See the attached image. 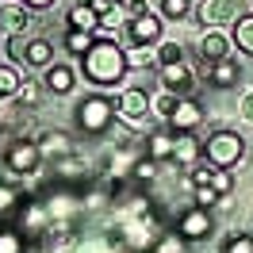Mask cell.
Here are the masks:
<instances>
[{"instance_id": "obj_1", "label": "cell", "mask_w": 253, "mask_h": 253, "mask_svg": "<svg viewBox=\"0 0 253 253\" xmlns=\"http://www.w3.org/2000/svg\"><path fill=\"white\" fill-rule=\"evenodd\" d=\"M81 62H84V77L92 84H119L126 73V50L111 39H96V46Z\"/></svg>"}, {"instance_id": "obj_2", "label": "cell", "mask_w": 253, "mask_h": 253, "mask_svg": "<svg viewBox=\"0 0 253 253\" xmlns=\"http://www.w3.org/2000/svg\"><path fill=\"white\" fill-rule=\"evenodd\" d=\"M204 158H207L211 169H234L238 161H242V134H234V130H215L204 142Z\"/></svg>"}, {"instance_id": "obj_3", "label": "cell", "mask_w": 253, "mask_h": 253, "mask_svg": "<svg viewBox=\"0 0 253 253\" xmlns=\"http://www.w3.org/2000/svg\"><path fill=\"white\" fill-rule=\"evenodd\" d=\"M196 16L204 27H226V23H238L246 16V0H204L196 8Z\"/></svg>"}, {"instance_id": "obj_4", "label": "cell", "mask_w": 253, "mask_h": 253, "mask_svg": "<svg viewBox=\"0 0 253 253\" xmlns=\"http://www.w3.org/2000/svg\"><path fill=\"white\" fill-rule=\"evenodd\" d=\"M111 115H115V104L111 100H104V96H88L84 104H81L77 111V123L88 130V134H104L111 126Z\"/></svg>"}, {"instance_id": "obj_5", "label": "cell", "mask_w": 253, "mask_h": 253, "mask_svg": "<svg viewBox=\"0 0 253 253\" xmlns=\"http://www.w3.org/2000/svg\"><path fill=\"white\" fill-rule=\"evenodd\" d=\"M126 42L130 46H158L161 42V19L150 12V16L126 19Z\"/></svg>"}, {"instance_id": "obj_6", "label": "cell", "mask_w": 253, "mask_h": 253, "mask_svg": "<svg viewBox=\"0 0 253 253\" xmlns=\"http://www.w3.org/2000/svg\"><path fill=\"white\" fill-rule=\"evenodd\" d=\"M176 234L184 238V242H200V238L211 234V215H207L204 207H192V211H184L180 215V230Z\"/></svg>"}, {"instance_id": "obj_7", "label": "cell", "mask_w": 253, "mask_h": 253, "mask_svg": "<svg viewBox=\"0 0 253 253\" xmlns=\"http://www.w3.org/2000/svg\"><path fill=\"white\" fill-rule=\"evenodd\" d=\"M39 161H42L39 142H16L12 150H8V169H16V173H35Z\"/></svg>"}, {"instance_id": "obj_8", "label": "cell", "mask_w": 253, "mask_h": 253, "mask_svg": "<svg viewBox=\"0 0 253 253\" xmlns=\"http://www.w3.org/2000/svg\"><path fill=\"white\" fill-rule=\"evenodd\" d=\"M169 123H173L176 130H192V126L204 123V108H200L196 100H188V96H180L176 108H173V115H169Z\"/></svg>"}, {"instance_id": "obj_9", "label": "cell", "mask_w": 253, "mask_h": 253, "mask_svg": "<svg viewBox=\"0 0 253 253\" xmlns=\"http://www.w3.org/2000/svg\"><path fill=\"white\" fill-rule=\"evenodd\" d=\"M161 84H165L169 92H188V88H192V69H188V62L161 65Z\"/></svg>"}, {"instance_id": "obj_10", "label": "cell", "mask_w": 253, "mask_h": 253, "mask_svg": "<svg viewBox=\"0 0 253 253\" xmlns=\"http://www.w3.org/2000/svg\"><path fill=\"white\" fill-rule=\"evenodd\" d=\"M115 108L123 111L126 119H142L146 111H150V96H146L142 88H126V92L115 100Z\"/></svg>"}, {"instance_id": "obj_11", "label": "cell", "mask_w": 253, "mask_h": 253, "mask_svg": "<svg viewBox=\"0 0 253 253\" xmlns=\"http://www.w3.org/2000/svg\"><path fill=\"white\" fill-rule=\"evenodd\" d=\"M123 238L130 242V250H134V253H146L150 246H154V222H150V219H142V222H126Z\"/></svg>"}, {"instance_id": "obj_12", "label": "cell", "mask_w": 253, "mask_h": 253, "mask_svg": "<svg viewBox=\"0 0 253 253\" xmlns=\"http://www.w3.org/2000/svg\"><path fill=\"white\" fill-rule=\"evenodd\" d=\"M200 158V142L192 138V130H176L173 134V158L169 161H180V165H188V161Z\"/></svg>"}, {"instance_id": "obj_13", "label": "cell", "mask_w": 253, "mask_h": 253, "mask_svg": "<svg viewBox=\"0 0 253 253\" xmlns=\"http://www.w3.org/2000/svg\"><path fill=\"white\" fill-rule=\"evenodd\" d=\"M207 81L215 84V88H230L238 81V65L230 62V58H222V62H211V73H207Z\"/></svg>"}, {"instance_id": "obj_14", "label": "cell", "mask_w": 253, "mask_h": 253, "mask_svg": "<svg viewBox=\"0 0 253 253\" xmlns=\"http://www.w3.org/2000/svg\"><path fill=\"white\" fill-rule=\"evenodd\" d=\"M158 65V46H126V69H150Z\"/></svg>"}, {"instance_id": "obj_15", "label": "cell", "mask_w": 253, "mask_h": 253, "mask_svg": "<svg viewBox=\"0 0 253 253\" xmlns=\"http://www.w3.org/2000/svg\"><path fill=\"white\" fill-rule=\"evenodd\" d=\"M69 23H73V31H96V27H100V23H96V12L84 4V0L69 8Z\"/></svg>"}, {"instance_id": "obj_16", "label": "cell", "mask_w": 253, "mask_h": 253, "mask_svg": "<svg viewBox=\"0 0 253 253\" xmlns=\"http://www.w3.org/2000/svg\"><path fill=\"white\" fill-rule=\"evenodd\" d=\"M23 58H27V65H50L54 50H50L46 39H31V42H27V50H23Z\"/></svg>"}, {"instance_id": "obj_17", "label": "cell", "mask_w": 253, "mask_h": 253, "mask_svg": "<svg viewBox=\"0 0 253 253\" xmlns=\"http://www.w3.org/2000/svg\"><path fill=\"white\" fill-rule=\"evenodd\" d=\"M226 50H230V39H226V35L211 31L204 39V58H211V62H222V58H226Z\"/></svg>"}, {"instance_id": "obj_18", "label": "cell", "mask_w": 253, "mask_h": 253, "mask_svg": "<svg viewBox=\"0 0 253 253\" xmlns=\"http://www.w3.org/2000/svg\"><path fill=\"white\" fill-rule=\"evenodd\" d=\"M46 84L54 92H69V88H73V69H69V65H50Z\"/></svg>"}, {"instance_id": "obj_19", "label": "cell", "mask_w": 253, "mask_h": 253, "mask_svg": "<svg viewBox=\"0 0 253 253\" xmlns=\"http://www.w3.org/2000/svg\"><path fill=\"white\" fill-rule=\"evenodd\" d=\"M234 42H238V50H246L253 58V16H242L234 23Z\"/></svg>"}, {"instance_id": "obj_20", "label": "cell", "mask_w": 253, "mask_h": 253, "mask_svg": "<svg viewBox=\"0 0 253 253\" xmlns=\"http://www.w3.org/2000/svg\"><path fill=\"white\" fill-rule=\"evenodd\" d=\"M65 46L84 58V54L96 46V31H69V35H65Z\"/></svg>"}, {"instance_id": "obj_21", "label": "cell", "mask_w": 253, "mask_h": 253, "mask_svg": "<svg viewBox=\"0 0 253 253\" xmlns=\"http://www.w3.org/2000/svg\"><path fill=\"white\" fill-rule=\"evenodd\" d=\"M150 158H154V161H161V158H173V134L158 130V134L150 138Z\"/></svg>"}, {"instance_id": "obj_22", "label": "cell", "mask_w": 253, "mask_h": 253, "mask_svg": "<svg viewBox=\"0 0 253 253\" xmlns=\"http://www.w3.org/2000/svg\"><path fill=\"white\" fill-rule=\"evenodd\" d=\"M4 27H8L12 35H19L23 27H27V12L16 8V4H4Z\"/></svg>"}, {"instance_id": "obj_23", "label": "cell", "mask_w": 253, "mask_h": 253, "mask_svg": "<svg viewBox=\"0 0 253 253\" xmlns=\"http://www.w3.org/2000/svg\"><path fill=\"white\" fill-rule=\"evenodd\" d=\"M19 92V73L12 65H0V96H16Z\"/></svg>"}, {"instance_id": "obj_24", "label": "cell", "mask_w": 253, "mask_h": 253, "mask_svg": "<svg viewBox=\"0 0 253 253\" xmlns=\"http://www.w3.org/2000/svg\"><path fill=\"white\" fill-rule=\"evenodd\" d=\"M176 100H180V96H150V111H154L158 119H169L173 108H176Z\"/></svg>"}, {"instance_id": "obj_25", "label": "cell", "mask_w": 253, "mask_h": 253, "mask_svg": "<svg viewBox=\"0 0 253 253\" xmlns=\"http://www.w3.org/2000/svg\"><path fill=\"white\" fill-rule=\"evenodd\" d=\"M207 188H215L219 196H230L234 192V180H230V169H211V184Z\"/></svg>"}, {"instance_id": "obj_26", "label": "cell", "mask_w": 253, "mask_h": 253, "mask_svg": "<svg viewBox=\"0 0 253 253\" xmlns=\"http://www.w3.org/2000/svg\"><path fill=\"white\" fill-rule=\"evenodd\" d=\"M173 62H184V50L176 42H158V65H173Z\"/></svg>"}, {"instance_id": "obj_27", "label": "cell", "mask_w": 253, "mask_h": 253, "mask_svg": "<svg viewBox=\"0 0 253 253\" xmlns=\"http://www.w3.org/2000/svg\"><path fill=\"white\" fill-rule=\"evenodd\" d=\"M46 207H27V211H23V226H27V230H42V226H46Z\"/></svg>"}, {"instance_id": "obj_28", "label": "cell", "mask_w": 253, "mask_h": 253, "mask_svg": "<svg viewBox=\"0 0 253 253\" xmlns=\"http://www.w3.org/2000/svg\"><path fill=\"white\" fill-rule=\"evenodd\" d=\"M154 176H158V161H154V158H142L138 165H134V180H142V184H150Z\"/></svg>"}, {"instance_id": "obj_29", "label": "cell", "mask_w": 253, "mask_h": 253, "mask_svg": "<svg viewBox=\"0 0 253 253\" xmlns=\"http://www.w3.org/2000/svg\"><path fill=\"white\" fill-rule=\"evenodd\" d=\"M0 253H23V238L16 230H0Z\"/></svg>"}, {"instance_id": "obj_30", "label": "cell", "mask_w": 253, "mask_h": 253, "mask_svg": "<svg viewBox=\"0 0 253 253\" xmlns=\"http://www.w3.org/2000/svg\"><path fill=\"white\" fill-rule=\"evenodd\" d=\"M19 204V192L12 184H0V215H8V211H16Z\"/></svg>"}, {"instance_id": "obj_31", "label": "cell", "mask_w": 253, "mask_h": 253, "mask_svg": "<svg viewBox=\"0 0 253 253\" xmlns=\"http://www.w3.org/2000/svg\"><path fill=\"white\" fill-rule=\"evenodd\" d=\"M123 12H126V19H138V16H150L154 8H150V0H126Z\"/></svg>"}, {"instance_id": "obj_32", "label": "cell", "mask_w": 253, "mask_h": 253, "mask_svg": "<svg viewBox=\"0 0 253 253\" xmlns=\"http://www.w3.org/2000/svg\"><path fill=\"white\" fill-rule=\"evenodd\" d=\"M219 200H222V196L215 188H196V207H204V211H207V207H219Z\"/></svg>"}, {"instance_id": "obj_33", "label": "cell", "mask_w": 253, "mask_h": 253, "mask_svg": "<svg viewBox=\"0 0 253 253\" xmlns=\"http://www.w3.org/2000/svg\"><path fill=\"white\" fill-rule=\"evenodd\" d=\"M226 253H253V238L250 234H238L226 242Z\"/></svg>"}, {"instance_id": "obj_34", "label": "cell", "mask_w": 253, "mask_h": 253, "mask_svg": "<svg viewBox=\"0 0 253 253\" xmlns=\"http://www.w3.org/2000/svg\"><path fill=\"white\" fill-rule=\"evenodd\" d=\"M161 8H165V16H173V19H184V16H188V0H165Z\"/></svg>"}, {"instance_id": "obj_35", "label": "cell", "mask_w": 253, "mask_h": 253, "mask_svg": "<svg viewBox=\"0 0 253 253\" xmlns=\"http://www.w3.org/2000/svg\"><path fill=\"white\" fill-rule=\"evenodd\" d=\"M39 96H42V88H39V84H19V100H23V104H27V108H31V104H39Z\"/></svg>"}, {"instance_id": "obj_36", "label": "cell", "mask_w": 253, "mask_h": 253, "mask_svg": "<svg viewBox=\"0 0 253 253\" xmlns=\"http://www.w3.org/2000/svg\"><path fill=\"white\" fill-rule=\"evenodd\" d=\"M180 250H184V238H180V234H176V238H165V242L158 246V253H180Z\"/></svg>"}, {"instance_id": "obj_37", "label": "cell", "mask_w": 253, "mask_h": 253, "mask_svg": "<svg viewBox=\"0 0 253 253\" xmlns=\"http://www.w3.org/2000/svg\"><path fill=\"white\" fill-rule=\"evenodd\" d=\"M192 184H196V188H207V184H211V169H200V173H192Z\"/></svg>"}, {"instance_id": "obj_38", "label": "cell", "mask_w": 253, "mask_h": 253, "mask_svg": "<svg viewBox=\"0 0 253 253\" xmlns=\"http://www.w3.org/2000/svg\"><path fill=\"white\" fill-rule=\"evenodd\" d=\"M58 173H69V176H81V173H84V169H81V165H77V161H62V165H58Z\"/></svg>"}, {"instance_id": "obj_39", "label": "cell", "mask_w": 253, "mask_h": 253, "mask_svg": "<svg viewBox=\"0 0 253 253\" xmlns=\"http://www.w3.org/2000/svg\"><path fill=\"white\" fill-rule=\"evenodd\" d=\"M242 115L253 123V92H250V96H242Z\"/></svg>"}, {"instance_id": "obj_40", "label": "cell", "mask_w": 253, "mask_h": 253, "mask_svg": "<svg viewBox=\"0 0 253 253\" xmlns=\"http://www.w3.org/2000/svg\"><path fill=\"white\" fill-rule=\"evenodd\" d=\"M50 4H54V0H23V8H31V12H42Z\"/></svg>"}]
</instances>
